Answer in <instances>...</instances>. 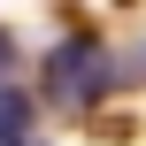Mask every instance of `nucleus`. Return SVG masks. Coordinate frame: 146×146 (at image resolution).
Masks as SVG:
<instances>
[{
    "label": "nucleus",
    "mask_w": 146,
    "mask_h": 146,
    "mask_svg": "<svg viewBox=\"0 0 146 146\" xmlns=\"http://www.w3.org/2000/svg\"><path fill=\"white\" fill-rule=\"evenodd\" d=\"M46 85H54V100H100L108 85H115V62L92 46V38H77V46H54V62H46Z\"/></svg>",
    "instance_id": "nucleus-1"
},
{
    "label": "nucleus",
    "mask_w": 146,
    "mask_h": 146,
    "mask_svg": "<svg viewBox=\"0 0 146 146\" xmlns=\"http://www.w3.org/2000/svg\"><path fill=\"white\" fill-rule=\"evenodd\" d=\"M8 62H15V38H8V31H0V69H8Z\"/></svg>",
    "instance_id": "nucleus-3"
},
{
    "label": "nucleus",
    "mask_w": 146,
    "mask_h": 146,
    "mask_svg": "<svg viewBox=\"0 0 146 146\" xmlns=\"http://www.w3.org/2000/svg\"><path fill=\"white\" fill-rule=\"evenodd\" d=\"M23 123H31V100H23L15 85H0V146H15V139H23Z\"/></svg>",
    "instance_id": "nucleus-2"
}]
</instances>
